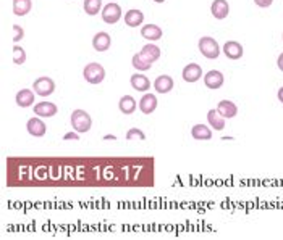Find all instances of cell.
Returning <instances> with one entry per match:
<instances>
[{
    "mask_svg": "<svg viewBox=\"0 0 283 240\" xmlns=\"http://www.w3.org/2000/svg\"><path fill=\"white\" fill-rule=\"evenodd\" d=\"M71 128L78 134L89 132V129L92 128V118L89 116V113L84 110H75L71 113Z\"/></svg>",
    "mask_w": 283,
    "mask_h": 240,
    "instance_id": "cell-1",
    "label": "cell"
},
{
    "mask_svg": "<svg viewBox=\"0 0 283 240\" xmlns=\"http://www.w3.org/2000/svg\"><path fill=\"white\" fill-rule=\"evenodd\" d=\"M199 52L206 58H209V60H215V58H219V55L222 54V48L219 46V42L214 38L204 36V38L199 39Z\"/></svg>",
    "mask_w": 283,
    "mask_h": 240,
    "instance_id": "cell-2",
    "label": "cell"
},
{
    "mask_svg": "<svg viewBox=\"0 0 283 240\" xmlns=\"http://www.w3.org/2000/svg\"><path fill=\"white\" fill-rule=\"evenodd\" d=\"M83 76L89 84H100L105 79V70L99 63H89L84 66Z\"/></svg>",
    "mask_w": 283,
    "mask_h": 240,
    "instance_id": "cell-3",
    "label": "cell"
},
{
    "mask_svg": "<svg viewBox=\"0 0 283 240\" xmlns=\"http://www.w3.org/2000/svg\"><path fill=\"white\" fill-rule=\"evenodd\" d=\"M33 90L41 97H47V96H50V94L55 92V82L47 76L38 78L33 84Z\"/></svg>",
    "mask_w": 283,
    "mask_h": 240,
    "instance_id": "cell-4",
    "label": "cell"
},
{
    "mask_svg": "<svg viewBox=\"0 0 283 240\" xmlns=\"http://www.w3.org/2000/svg\"><path fill=\"white\" fill-rule=\"evenodd\" d=\"M121 18V6L118 4H107L102 8V20L107 24H115L118 23Z\"/></svg>",
    "mask_w": 283,
    "mask_h": 240,
    "instance_id": "cell-5",
    "label": "cell"
},
{
    "mask_svg": "<svg viewBox=\"0 0 283 240\" xmlns=\"http://www.w3.org/2000/svg\"><path fill=\"white\" fill-rule=\"evenodd\" d=\"M59 108L52 102H39V104L34 105V114L41 116V118H52L57 114Z\"/></svg>",
    "mask_w": 283,
    "mask_h": 240,
    "instance_id": "cell-6",
    "label": "cell"
},
{
    "mask_svg": "<svg viewBox=\"0 0 283 240\" xmlns=\"http://www.w3.org/2000/svg\"><path fill=\"white\" fill-rule=\"evenodd\" d=\"M222 52L225 54V56L230 58V60H239V58L243 56L244 50H243V46H241L239 42H236V40H228V42H225Z\"/></svg>",
    "mask_w": 283,
    "mask_h": 240,
    "instance_id": "cell-7",
    "label": "cell"
},
{
    "mask_svg": "<svg viewBox=\"0 0 283 240\" xmlns=\"http://www.w3.org/2000/svg\"><path fill=\"white\" fill-rule=\"evenodd\" d=\"M223 81H225V78L220 71H217V70H210L206 72V76H204V84L206 87H209V89H212V90H217V89H220V87L223 86Z\"/></svg>",
    "mask_w": 283,
    "mask_h": 240,
    "instance_id": "cell-8",
    "label": "cell"
},
{
    "mask_svg": "<svg viewBox=\"0 0 283 240\" xmlns=\"http://www.w3.org/2000/svg\"><path fill=\"white\" fill-rule=\"evenodd\" d=\"M26 129L28 132L34 137H44L46 132H47V126L46 122L42 121L41 118H30L26 122Z\"/></svg>",
    "mask_w": 283,
    "mask_h": 240,
    "instance_id": "cell-9",
    "label": "cell"
},
{
    "mask_svg": "<svg viewBox=\"0 0 283 240\" xmlns=\"http://www.w3.org/2000/svg\"><path fill=\"white\" fill-rule=\"evenodd\" d=\"M110 46H112L110 34L100 31V32H97L96 36H94L92 47H94V50H96V52H107V50L110 48Z\"/></svg>",
    "mask_w": 283,
    "mask_h": 240,
    "instance_id": "cell-10",
    "label": "cell"
},
{
    "mask_svg": "<svg viewBox=\"0 0 283 240\" xmlns=\"http://www.w3.org/2000/svg\"><path fill=\"white\" fill-rule=\"evenodd\" d=\"M181 76H183V79L186 82H196L202 78V68L198 63H190L183 68Z\"/></svg>",
    "mask_w": 283,
    "mask_h": 240,
    "instance_id": "cell-11",
    "label": "cell"
},
{
    "mask_svg": "<svg viewBox=\"0 0 283 240\" xmlns=\"http://www.w3.org/2000/svg\"><path fill=\"white\" fill-rule=\"evenodd\" d=\"M210 13L215 20H225L230 13V5L227 0H214L210 6Z\"/></svg>",
    "mask_w": 283,
    "mask_h": 240,
    "instance_id": "cell-12",
    "label": "cell"
},
{
    "mask_svg": "<svg viewBox=\"0 0 283 240\" xmlns=\"http://www.w3.org/2000/svg\"><path fill=\"white\" fill-rule=\"evenodd\" d=\"M156 108H157V97L154 94H144L139 102V110L144 114H151L156 112Z\"/></svg>",
    "mask_w": 283,
    "mask_h": 240,
    "instance_id": "cell-13",
    "label": "cell"
},
{
    "mask_svg": "<svg viewBox=\"0 0 283 240\" xmlns=\"http://www.w3.org/2000/svg\"><path fill=\"white\" fill-rule=\"evenodd\" d=\"M129 82H131V87L137 92H146L151 89V81L148 76H144L143 72H136V74L131 76L129 79Z\"/></svg>",
    "mask_w": 283,
    "mask_h": 240,
    "instance_id": "cell-14",
    "label": "cell"
},
{
    "mask_svg": "<svg viewBox=\"0 0 283 240\" xmlns=\"http://www.w3.org/2000/svg\"><path fill=\"white\" fill-rule=\"evenodd\" d=\"M173 86H175V82H173V78L169 76V74L159 76L156 81H154V89L159 94H169L173 89Z\"/></svg>",
    "mask_w": 283,
    "mask_h": 240,
    "instance_id": "cell-15",
    "label": "cell"
},
{
    "mask_svg": "<svg viewBox=\"0 0 283 240\" xmlns=\"http://www.w3.org/2000/svg\"><path fill=\"white\" fill-rule=\"evenodd\" d=\"M217 112H219L223 118H235L238 114V106L231 100H220L219 106H217Z\"/></svg>",
    "mask_w": 283,
    "mask_h": 240,
    "instance_id": "cell-16",
    "label": "cell"
},
{
    "mask_svg": "<svg viewBox=\"0 0 283 240\" xmlns=\"http://www.w3.org/2000/svg\"><path fill=\"white\" fill-rule=\"evenodd\" d=\"M162 29L159 28L157 24H146L141 28V36L144 39H148L149 42H154V40H159L162 39Z\"/></svg>",
    "mask_w": 283,
    "mask_h": 240,
    "instance_id": "cell-17",
    "label": "cell"
},
{
    "mask_svg": "<svg viewBox=\"0 0 283 240\" xmlns=\"http://www.w3.org/2000/svg\"><path fill=\"white\" fill-rule=\"evenodd\" d=\"M191 136L196 140H210L212 139V129L206 124H194L191 129Z\"/></svg>",
    "mask_w": 283,
    "mask_h": 240,
    "instance_id": "cell-18",
    "label": "cell"
},
{
    "mask_svg": "<svg viewBox=\"0 0 283 240\" xmlns=\"http://www.w3.org/2000/svg\"><path fill=\"white\" fill-rule=\"evenodd\" d=\"M34 94H36V92H33V90H30V89H21V90H18L17 97H15L17 105L21 106V108L31 106V105L34 104Z\"/></svg>",
    "mask_w": 283,
    "mask_h": 240,
    "instance_id": "cell-19",
    "label": "cell"
},
{
    "mask_svg": "<svg viewBox=\"0 0 283 240\" xmlns=\"http://www.w3.org/2000/svg\"><path fill=\"white\" fill-rule=\"evenodd\" d=\"M207 122H209V126L212 129H215V130H223L225 129V118L219 112H217V108H215V110H209Z\"/></svg>",
    "mask_w": 283,
    "mask_h": 240,
    "instance_id": "cell-20",
    "label": "cell"
},
{
    "mask_svg": "<svg viewBox=\"0 0 283 240\" xmlns=\"http://www.w3.org/2000/svg\"><path fill=\"white\" fill-rule=\"evenodd\" d=\"M137 106L139 105L136 104V100L131 96H123L118 102V108L123 114H133Z\"/></svg>",
    "mask_w": 283,
    "mask_h": 240,
    "instance_id": "cell-21",
    "label": "cell"
},
{
    "mask_svg": "<svg viewBox=\"0 0 283 240\" xmlns=\"http://www.w3.org/2000/svg\"><path fill=\"white\" fill-rule=\"evenodd\" d=\"M144 21V13L141 10H128L125 13V23L126 26L129 28H137V26H141V23Z\"/></svg>",
    "mask_w": 283,
    "mask_h": 240,
    "instance_id": "cell-22",
    "label": "cell"
},
{
    "mask_svg": "<svg viewBox=\"0 0 283 240\" xmlns=\"http://www.w3.org/2000/svg\"><path fill=\"white\" fill-rule=\"evenodd\" d=\"M12 8H13V13H15L17 16H25V14H28L31 12L33 2L31 0H13Z\"/></svg>",
    "mask_w": 283,
    "mask_h": 240,
    "instance_id": "cell-23",
    "label": "cell"
},
{
    "mask_svg": "<svg viewBox=\"0 0 283 240\" xmlns=\"http://www.w3.org/2000/svg\"><path fill=\"white\" fill-rule=\"evenodd\" d=\"M141 54L146 56L151 63H154L161 58V48H159L157 46H154V44H146V46L141 48Z\"/></svg>",
    "mask_w": 283,
    "mask_h": 240,
    "instance_id": "cell-24",
    "label": "cell"
},
{
    "mask_svg": "<svg viewBox=\"0 0 283 240\" xmlns=\"http://www.w3.org/2000/svg\"><path fill=\"white\" fill-rule=\"evenodd\" d=\"M133 66H134L137 71H139V72H143V71L151 70L152 63H151V62L148 60V58L139 52V54H136V55L133 56Z\"/></svg>",
    "mask_w": 283,
    "mask_h": 240,
    "instance_id": "cell-25",
    "label": "cell"
},
{
    "mask_svg": "<svg viewBox=\"0 0 283 240\" xmlns=\"http://www.w3.org/2000/svg\"><path fill=\"white\" fill-rule=\"evenodd\" d=\"M83 8L89 16H94V14H97L100 8H102V0H84Z\"/></svg>",
    "mask_w": 283,
    "mask_h": 240,
    "instance_id": "cell-26",
    "label": "cell"
},
{
    "mask_svg": "<svg viewBox=\"0 0 283 240\" xmlns=\"http://www.w3.org/2000/svg\"><path fill=\"white\" fill-rule=\"evenodd\" d=\"M12 58H13V63L15 64H23L26 62V52L23 47L15 46L12 48Z\"/></svg>",
    "mask_w": 283,
    "mask_h": 240,
    "instance_id": "cell-27",
    "label": "cell"
},
{
    "mask_svg": "<svg viewBox=\"0 0 283 240\" xmlns=\"http://www.w3.org/2000/svg\"><path fill=\"white\" fill-rule=\"evenodd\" d=\"M144 139H146V134L137 128L129 129L126 132V140H144Z\"/></svg>",
    "mask_w": 283,
    "mask_h": 240,
    "instance_id": "cell-28",
    "label": "cell"
},
{
    "mask_svg": "<svg viewBox=\"0 0 283 240\" xmlns=\"http://www.w3.org/2000/svg\"><path fill=\"white\" fill-rule=\"evenodd\" d=\"M13 32H15V38H13V42H20L25 38V29L20 24H13Z\"/></svg>",
    "mask_w": 283,
    "mask_h": 240,
    "instance_id": "cell-29",
    "label": "cell"
},
{
    "mask_svg": "<svg viewBox=\"0 0 283 240\" xmlns=\"http://www.w3.org/2000/svg\"><path fill=\"white\" fill-rule=\"evenodd\" d=\"M256 2L257 6H260V8H267V6H270L273 4V0H254Z\"/></svg>",
    "mask_w": 283,
    "mask_h": 240,
    "instance_id": "cell-30",
    "label": "cell"
},
{
    "mask_svg": "<svg viewBox=\"0 0 283 240\" xmlns=\"http://www.w3.org/2000/svg\"><path fill=\"white\" fill-rule=\"evenodd\" d=\"M79 139V136H78V132L75 130V132H67L63 136V140H78Z\"/></svg>",
    "mask_w": 283,
    "mask_h": 240,
    "instance_id": "cell-31",
    "label": "cell"
},
{
    "mask_svg": "<svg viewBox=\"0 0 283 240\" xmlns=\"http://www.w3.org/2000/svg\"><path fill=\"white\" fill-rule=\"evenodd\" d=\"M277 64H278V70L283 71V54L278 55V58H277Z\"/></svg>",
    "mask_w": 283,
    "mask_h": 240,
    "instance_id": "cell-32",
    "label": "cell"
},
{
    "mask_svg": "<svg viewBox=\"0 0 283 240\" xmlns=\"http://www.w3.org/2000/svg\"><path fill=\"white\" fill-rule=\"evenodd\" d=\"M277 97H278V100H280L281 104H283V87H280V89H278V94H277Z\"/></svg>",
    "mask_w": 283,
    "mask_h": 240,
    "instance_id": "cell-33",
    "label": "cell"
},
{
    "mask_svg": "<svg viewBox=\"0 0 283 240\" xmlns=\"http://www.w3.org/2000/svg\"><path fill=\"white\" fill-rule=\"evenodd\" d=\"M104 139H105V140H115L117 137H115V136H105Z\"/></svg>",
    "mask_w": 283,
    "mask_h": 240,
    "instance_id": "cell-34",
    "label": "cell"
},
{
    "mask_svg": "<svg viewBox=\"0 0 283 240\" xmlns=\"http://www.w3.org/2000/svg\"><path fill=\"white\" fill-rule=\"evenodd\" d=\"M154 2H156V4H164L165 0H154Z\"/></svg>",
    "mask_w": 283,
    "mask_h": 240,
    "instance_id": "cell-35",
    "label": "cell"
},
{
    "mask_svg": "<svg viewBox=\"0 0 283 240\" xmlns=\"http://www.w3.org/2000/svg\"><path fill=\"white\" fill-rule=\"evenodd\" d=\"M281 39H283V34H281Z\"/></svg>",
    "mask_w": 283,
    "mask_h": 240,
    "instance_id": "cell-36",
    "label": "cell"
}]
</instances>
